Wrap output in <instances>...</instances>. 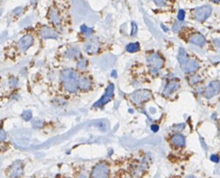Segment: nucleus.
I'll use <instances>...</instances> for the list:
<instances>
[{
	"instance_id": "1",
	"label": "nucleus",
	"mask_w": 220,
	"mask_h": 178,
	"mask_svg": "<svg viewBox=\"0 0 220 178\" xmlns=\"http://www.w3.org/2000/svg\"><path fill=\"white\" fill-rule=\"evenodd\" d=\"M36 39H37L36 35L31 30L26 28L25 33H24L16 42H14L11 45L8 46L10 48H7L6 56L10 59L15 60L16 57H18L21 55L25 54L28 50L32 48L35 44Z\"/></svg>"
},
{
	"instance_id": "3",
	"label": "nucleus",
	"mask_w": 220,
	"mask_h": 178,
	"mask_svg": "<svg viewBox=\"0 0 220 178\" xmlns=\"http://www.w3.org/2000/svg\"><path fill=\"white\" fill-rule=\"evenodd\" d=\"M46 19L48 21V24L55 28L59 32H61L62 29L65 26V17L64 13L57 5L49 7L46 13Z\"/></svg>"
},
{
	"instance_id": "24",
	"label": "nucleus",
	"mask_w": 220,
	"mask_h": 178,
	"mask_svg": "<svg viewBox=\"0 0 220 178\" xmlns=\"http://www.w3.org/2000/svg\"><path fill=\"white\" fill-rule=\"evenodd\" d=\"M201 80V78H200V76L199 75H193L192 76H191L190 77V83L191 84H196V83H199Z\"/></svg>"
},
{
	"instance_id": "30",
	"label": "nucleus",
	"mask_w": 220,
	"mask_h": 178,
	"mask_svg": "<svg viewBox=\"0 0 220 178\" xmlns=\"http://www.w3.org/2000/svg\"><path fill=\"white\" fill-rule=\"evenodd\" d=\"M150 129H151V130H152L153 132H157V131L158 130V129H159V127H158L157 125H156V124H153V125H151Z\"/></svg>"
},
{
	"instance_id": "28",
	"label": "nucleus",
	"mask_w": 220,
	"mask_h": 178,
	"mask_svg": "<svg viewBox=\"0 0 220 178\" xmlns=\"http://www.w3.org/2000/svg\"><path fill=\"white\" fill-rule=\"evenodd\" d=\"M137 32H138V27L135 22H132V31H131V36L134 37L137 35Z\"/></svg>"
},
{
	"instance_id": "23",
	"label": "nucleus",
	"mask_w": 220,
	"mask_h": 178,
	"mask_svg": "<svg viewBox=\"0 0 220 178\" xmlns=\"http://www.w3.org/2000/svg\"><path fill=\"white\" fill-rule=\"evenodd\" d=\"M22 118L24 119L25 121H30L31 119L32 118V111L31 110H25V111H24L23 114H22Z\"/></svg>"
},
{
	"instance_id": "6",
	"label": "nucleus",
	"mask_w": 220,
	"mask_h": 178,
	"mask_svg": "<svg viewBox=\"0 0 220 178\" xmlns=\"http://www.w3.org/2000/svg\"><path fill=\"white\" fill-rule=\"evenodd\" d=\"M147 65L150 69V73L156 74L164 67V59L162 57L157 53H152L147 56Z\"/></svg>"
},
{
	"instance_id": "31",
	"label": "nucleus",
	"mask_w": 220,
	"mask_h": 178,
	"mask_svg": "<svg viewBox=\"0 0 220 178\" xmlns=\"http://www.w3.org/2000/svg\"><path fill=\"white\" fill-rule=\"evenodd\" d=\"M78 178H88V176H87V175H86V173L85 172H81L78 176Z\"/></svg>"
},
{
	"instance_id": "12",
	"label": "nucleus",
	"mask_w": 220,
	"mask_h": 178,
	"mask_svg": "<svg viewBox=\"0 0 220 178\" xmlns=\"http://www.w3.org/2000/svg\"><path fill=\"white\" fill-rule=\"evenodd\" d=\"M113 94H114V85L112 83H110L106 88V91L103 95V97L93 105V107H102L103 105L109 103L111 99L112 98Z\"/></svg>"
},
{
	"instance_id": "9",
	"label": "nucleus",
	"mask_w": 220,
	"mask_h": 178,
	"mask_svg": "<svg viewBox=\"0 0 220 178\" xmlns=\"http://www.w3.org/2000/svg\"><path fill=\"white\" fill-rule=\"evenodd\" d=\"M212 8L210 6H204L196 8L192 11V17L195 20L199 22H203L206 20L211 14Z\"/></svg>"
},
{
	"instance_id": "35",
	"label": "nucleus",
	"mask_w": 220,
	"mask_h": 178,
	"mask_svg": "<svg viewBox=\"0 0 220 178\" xmlns=\"http://www.w3.org/2000/svg\"><path fill=\"white\" fill-rule=\"evenodd\" d=\"M212 2H214V3H219L220 0H211Z\"/></svg>"
},
{
	"instance_id": "32",
	"label": "nucleus",
	"mask_w": 220,
	"mask_h": 178,
	"mask_svg": "<svg viewBox=\"0 0 220 178\" xmlns=\"http://www.w3.org/2000/svg\"><path fill=\"white\" fill-rule=\"evenodd\" d=\"M179 29V24H175V25L173 26V32H177Z\"/></svg>"
},
{
	"instance_id": "8",
	"label": "nucleus",
	"mask_w": 220,
	"mask_h": 178,
	"mask_svg": "<svg viewBox=\"0 0 220 178\" xmlns=\"http://www.w3.org/2000/svg\"><path fill=\"white\" fill-rule=\"evenodd\" d=\"M152 97V93L148 90H138L129 96L130 100L136 105H140Z\"/></svg>"
},
{
	"instance_id": "13",
	"label": "nucleus",
	"mask_w": 220,
	"mask_h": 178,
	"mask_svg": "<svg viewBox=\"0 0 220 178\" xmlns=\"http://www.w3.org/2000/svg\"><path fill=\"white\" fill-rule=\"evenodd\" d=\"M220 91V82L217 81H211L209 84L206 86L205 90L204 91V97L205 98H211L214 97L215 95H217L218 93Z\"/></svg>"
},
{
	"instance_id": "4",
	"label": "nucleus",
	"mask_w": 220,
	"mask_h": 178,
	"mask_svg": "<svg viewBox=\"0 0 220 178\" xmlns=\"http://www.w3.org/2000/svg\"><path fill=\"white\" fill-rule=\"evenodd\" d=\"M31 30L36 37L43 40H48V39H53L58 40L60 37V32H59L55 28L51 26L50 24H37L35 27L28 28Z\"/></svg>"
},
{
	"instance_id": "21",
	"label": "nucleus",
	"mask_w": 220,
	"mask_h": 178,
	"mask_svg": "<svg viewBox=\"0 0 220 178\" xmlns=\"http://www.w3.org/2000/svg\"><path fill=\"white\" fill-rule=\"evenodd\" d=\"M140 46L139 43H129L126 45V50L130 52V53H133V52H136L139 50Z\"/></svg>"
},
{
	"instance_id": "22",
	"label": "nucleus",
	"mask_w": 220,
	"mask_h": 178,
	"mask_svg": "<svg viewBox=\"0 0 220 178\" xmlns=\"http://www.w3.org/2000/svg\"><path fill=\"white\" fill-rule=\"evenodd\" d=\"M6 141H7V133L4 129V127L2 125H0V144H6Z\"/></svg>"
},
{
	"instance_id": "5",
	"label": "nucleus",
	"mask_w": 220,
	"mask_h": 178,
	"mask_svg": "<svg viewBox=\"0 0 220 178\" xmlns=\"http://www.w3.org/2000/svg\"><path fill=\"white\" fill-rule=\"evenodd\" d=\"M56 56H57V58L59 60L63 59L67 60V61H76V62H77V60L79 59L82 57L80 48L78 46H76V45L64 46L62 51L58 50Z\"/></svg>"
},
{
	"instance_id": "33",
	"label": "nucleus",
	"mask_w": 220,
	"mask_h": 178,
	"mask_svg": "<svg viewBox=\"0 0 220 178\" xmlns=\"http://www.w3.org/2000/svg\"><path fill=\"white\" fill-rule=\"evenodd\" d=\"M112 77H116V76H117V72H116L115 70H113L112 71Z\"/></svg>"
},
{
	"instance_id": "15",
	"label": "nucleus",
	"mask_w": 220,
	"mask_h": 178,
	"mask_svg": "<svg viewBox=\"0 0 220 178\" xmlns=\"http://www.w3.org/2000/svg\"><path fill=\"white\" fill-rule=\"evenodd\" d=\"M180 67H181V70H182L183 72H184V73H192V72L196 71L199 68V63L197 60L190 59L189 58L186 62H184V64L180 65Z\"/></svg>"
},
{
	"instance_id": "14",
	"label": "nucleus",
	"mask_w": 220,
	"mask_h": 178,
	"mask_svg": "<svg viewBox=\"0 0 220 178\" xmlns=\"http://www.w3.org/2000/svg\"><path fill=\"white\" fill-rule=\"evenodd\" d=\"M92 80L87 75H79L78 76V91H89L92 89Z\"/></svg>"
},
{
	"instance_id": "26",
	"label": "nucleus",
	"mask_w": 220,
	"mask_h": 178,
	"mask_svg": "<svg viewBox=\"0 0 220 178\" xmlns=\"http://www.w3.org/2000/svg\"><path fill=\"white\" fill-rule=\"evenodd\" d=\"M184 17H185V11H184V10H180V11H178V13H177V19L179 21H183L184 19Z\"/></svg>"
},
{
	"instance_id": "16",
	"label": "nucleus",
	"mask_w": 220,
	"mask_h": 178,
	"mask_svg": "<svg viewBox=\"0 0 220 178\" xmlns=\"http://www.w3.org/2000/svg\"><path fill=\"white\" fill-rule=\"evenodd\" d=\"M179 87H180V83L177 80H174V79L170 80L163 91V96L168 97V96L172 95L173 92H175L179 89Z\"/></svg>"
},
{
	"instance_id": "34",
	"label": "nucleus",
	"mask_w": 220,
	"mask_h": 178,
	"mask_svg": "<svg viewBox=\"0 0 220 178\" xmlns=\"http://www.w3.org/2000/svg\"><path fill=\"white\" fill-rule=\"evenodd\" d=\"M162 28H163V30H165V32H167V31H168V29L165 27V25H163V24H162Z\"/></svg>"
},
{
	"instance_id": "29",
	"label": "nucleus",
	"mask_w": 220,
	"mask_h": 178,
	"mask_svg": "<svg viewBox=\"0 0 220 178\" xmlns=\"http://www.w3.org/2000/svg\"><path fill=\"white\" fill-rule=\"evenodd\" d=\"M211 160L214 162H219V157H218L217 155H212V156L211 157Z\"/></svg>"
},
{
	"instance_id": "19",
	"label": "nucleus",
	"mask_w": 220,
	"mask_h": 178,
	"mask_svg": "<svg viewBox=\"0 0 220 178\" xmlns=\"http://www.w3.org/2000/svg\"><path fill=\"white\" fill-rule=\"evenodd\" d=\"M88 66V60L85 59V57H81L79 59L77 60L76 63V70L78 72H83L86 70Z\"/></svg>"
},
{
	"instance_id": "18",
	"label": "nucleus",
	"mask_w": 220,
	"mask_h": 178,
	"mask_svg": "<svg viewBox=\"0 0 220 178\" xmlns=\"http://www.w3.org/2000/svg\"><path fill=\"white\" fill-rule=\"evenodd\" d=\"M171 142L173 145L177 147H184L185 144V137L181 134H175L174 135H172Z\"/></svg>"
},
{
	"instance_id": "11",
	"label": "nucleus",
	"mask_w": 220,
	"mask_h": 178,
	"mask_svg": "<svg viewBox=\"0 0 220 178\" xmlns=\"http://www.w3.org/2000/svg\"><path fill=\"white\" fill-rule=\"evenodd\" d=\"M109 175V167L105 162L96 164L91 173V178H106Z\"/></svg>"
},
{
	"instance_id": "7",
	"label": "nucleus",
	"mask_w": 220,
	"mask_h": 178,
	"mask_svg": "<svg viewBox=\"0 0 220 178\" xmlns=\"http://www.w3.org/2000/svg\"><path fill=\"white\" fill-rule=\"evenodd\" d=\"M100 47H101V44L98 38L96 37H90L87 38V40L83 44V50L87 55L93 56L98 53Z\"/></svg>"
},
{
	"instance_id": "17",
	"label": "nucleus",
	"mask_w": 220,
	"mask_h": 178,
	"mask_svg": "<svg viewBox=\"0 0 220 178\" xmlns=\"http://www.w3.org/2000/svg\"><path fill=\"white\" fill-rule=\"evenodd\" d=\"M189 42L200 47H203L205 44V38L200 33H194L189 38Z\"/></svg>"
},
{
	"instance_id": "36",
	"label": "nucleus",
	"mask_w": 220,
	"mask_h": 178,
	"mask_svg": "<svg viewBox=\"0 0 220 178\" xmlns=\"http://www.w3.org/2000/svg\"><path fill=\"white\" fill-rule=\"evenodd\" d=\"M184 178H196V177H194L193 176H186V177Z\"/></svg>"
},
{
	"instance_id": "27",
	"label": "nucleus",
	"mask_w": 220,
	"mask_h": 178,
	"mask_svg": "<svg viewBox=\"0 0 220 178\" xmlns=\"http://www.w3.org/2000/svg\"><path fill=\"white\" fill-rule=\"evenodd\" d=\"M155 5H157V6H165L167 4V0H153Z\"/></svg>"
},
{
	"instance_id": "2",
	"label": "nucleus",
	"mask_w": 220,
	"mask_h": 178,
	"mask_svg": "<svg viewBox=\"0 0 220 178\" xmlns=\"http://www.w3.org/2000/svg\"><path fill=\"white\" fill-rule=\"evenodd\" d=\"M59 84L60 90L66 94H77L78 91L79 73L76 69L67 67L59 70Z\"/></svg>"
},
{
	"instance_id": "25",
	"label": "nucleus",
	"mask_w": 220,
	"mask_h": 178,
	"mask_svg": "<svg viewBox=\"0 0 220 178\" xmlns=\"http://www.w3.org/2000/svg\"><path fill=\"white\" fill-rule=\"evenodd\" d=\"M184 127H185L184 124H175V125L173 126V130H175V131H182V130L184 129Z\"/></svg>"
},
{
	"instance_id": "10",
	"label": "nucleus",
	"mask_w": 220,
	"mask_h": 178,
	"mask_svg": "<svg viewBox=\"0 0 220 178\" xmlns=\"http://www.w3.org/2000/svg\"><path fill=\"white\" fill-rule=\"evenodd\" d=\"M24 172V163L20 160L15 161L10 167L7 169L6 174L9 178H18Z\"/></svg>"
},
{
	"instance_id": "37",
	"label": "nucleus",
	"mask_w": 220,
	"mask_h": 178,
	"mask_svg": "<svg viewBox=\"0 0 220 178\" xmlns=\"http://www.w3.org/2000/svg\"><path fill=\"white\" fill-rule=\"evenodd\" d=\"M66 178H69V177H66Z\"/></svg>"
},
{
	"instance_id": "38",
	"label": "nucleus",
	"mask_w": 220,
	"mask_h": 178,
	"mask_svg": "<svg viewBox=\"0 0 220 178\" xmlns=\"http://www.w3.org/2000/svg\"><path fill=\"white\" fill-rule=\"evenodd\" d=\"M219 130H220V128H219Z\"/></svg>"
},
{
	"instance_id": "20",
	"label": "nucleus",
	"mask_w": 220,
	"mask_h": 178,
	"mask_svg": "<svg viewBox=\"0 0 220 178\" xmlns=\"http://www.w3.org/2000/svg\"><path fill=\"white\" fill-rule=\"evenodd\" d=\"M189 59V57H188L187 52L184 50V49L180 48L178 50V55H177V60H178V63L179 65H182L184 62H186Z\"/></svg>"
}]
</instances>
